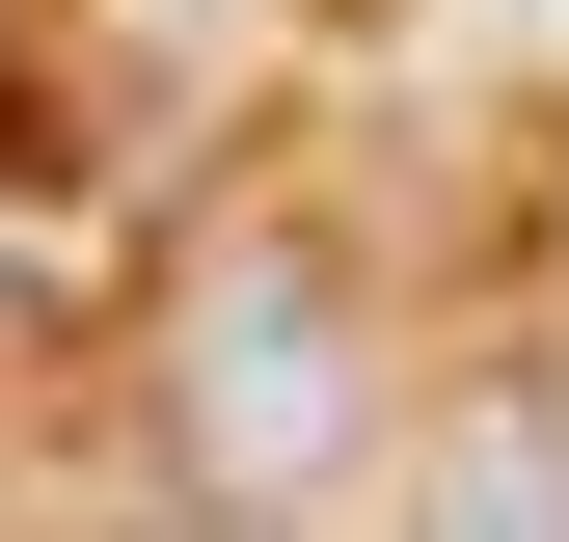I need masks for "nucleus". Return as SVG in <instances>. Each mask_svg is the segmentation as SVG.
Here are the masks:
<instances>
[{
    "label": "nucleus",
    "instance_id": "nucleus-1",
    "mask_svg": "<svg viewBox=\"0 0 569 542\" xmlns=\"http://www.w3.org/2000/svg\"><path fill=\"white\" fill-rule=\"evenodd\" d=\"M163 434H190V489H218L244 542L380 434V353H352V271H326V244H218V271L163 299Z\"/></svg>",
    "mask_w": 569,
    "mask_h": 542
},
{
    "label": "nucleus",
    "instance_id": "nucleus-3",
    "mask_svg": "<svg viewBox=\"0 0 569 542\" xmlns=\"http://www.w3.org/2000/svg\"><path fill=\"white\" fill-rule=\"evenodd\" d=\"M190 542H244V515H190Z\"/></svg>",
    "mask_w": 569,
    "mask_h": 542
},
{
    "label": "nucleus",
    "instance_id": "nucleus-2",
    "mask_svg": "<svg viewBox=\"0 0 569 542\" xmlns=\"http://www.w3.org/2000/svg\"><path fill=\"white\" fill-rule=\"evenodd\" d=\"M407 542H569V380H435L407 406Z\"/></svg>",
    "mask_w": 569,
    "mask_h": 542
}]
</instances>
